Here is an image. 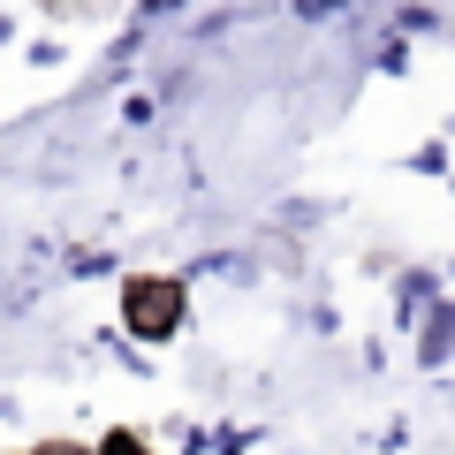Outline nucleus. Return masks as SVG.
I'll list each match as a JSON object with an SVG mask.
<instances>
[{
  "label": "nucleus",
  "mask_w": 455,
  "mask_h": 455,
  "mask_svg": "<svg viewBox=\"0 0 455 455\" xmlns=\"http://www.w3.org/2000/svg\"><path fill=\"white\" fill-rule=\"evenodd\" d=\"M182 319H190V296H182V281H167V274H137L130 289H122V326H130L137 341H175Z\"/></svg>",
  "instance_id": "obj_1"
},
{
  "label": "nucleus",
  "mask_w": 455,
  "mask_h": 455,
  "mask_svg": "<svg viewBox=\"0 0 455 455\" xmlns=\"http://www.w3.org/2000/svg\"><path fill=\"white\" fill-rule=\"evenodd\" d=\"M99 455H152V448L137 433H107V440H99Z\"/></svg>",
  "instance_id": "obj_2"
}]
</instances>
